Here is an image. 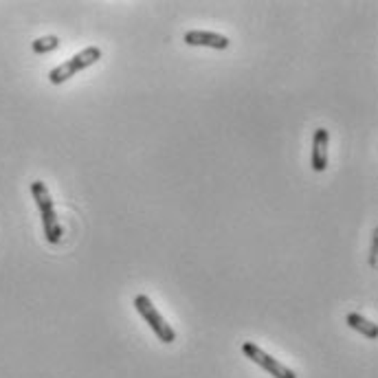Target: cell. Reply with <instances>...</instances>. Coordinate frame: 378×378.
Here are the masks:
<instances>
[{
  "instance_id": "3",
  "label": "cell",
  "mask_w": 378,
  "mask_h": 378,
  "mask_svg": "<svg viewBox=\"0 0 378 378\" xmlns=\"http://www.w3.org/2000/svg\"><path fill=\"white\" fill-rule=\"evenodd\" d=\"M242 352H244L246 358H251L253 363H257L262 370H266L275 378H297L295 372L290 370L288 365H284V363H280L278 358H273L271 354H266L264 350H262L259 345H255L251 341L242 343Z\"/></svg>"
},
{
  "instance_id": "5",
  "label": "cell",
  "mask_w": 378,
  "mask_h": 378,
  "mask_svg": "<svg viewBox=\"0 0 378 378\" xmlns=\"http://www.w3.org/2000/svg\"><path fill=\"white\" fill-rule=\"evenodd\" d=\"M328 167V130L317 128L312 135V169L324 172Z\"/></svg>"
},
{
  "instance_id": "10",
  "label": "cell",
  "mask_w": 378,
  "mask_h": 378,
  "mask_svg": "<svg viewBox=\"0 0 378 378\" xmlns=\"http://www.w3.org/2000/svg\"><path fill=\"white\" fill-rule=\"evenodd\" d=\"M376 246H378V231L372 234V253H370V266H376Z\"/></svg>"
},
{
  "instance_id": "4",
  "label": "cell",
  "mask_w": 378,
  "mask_h": 378,
  "mask_svg": "<svg viewBox=\"0 0 378 378\" xmlns=\"http://www.w3.org/2000/svg\"><path fill=\"white\" fill-rule=\"evenodd\" d=\"M183 42L189 47H209V49H218V51H225L231 45L227 36L213 33V31H187Z\"/></svg>"
},
{
  "instance_id": "1",
  "label": "cell",
  "mask_w": 378,
  "mask_h": 378,
  "mask_svg": "<svg viewBox=\"0 0 378 378\" xmlns=\"http://www.w3.org/2000/svg\"><path fill=\"white\" fill-rule=\"evenodd\" d=\"M97 60H101V49H97V47L84 49V51H80L77 55H73L70 60H66L64 64L55 66V68L49 73V82L55 84V86H57V84H64V82H68L70 77H75L80 70L93 66Z\"/></svg>"
},
{
  "instance_id": "8",
  "label": "cell",
  "mask_w": 378,
  "mask_h": 378,
  "mask_svg": "<svg viewBox=\"0 0 378 378\" xmlns=\"http://www.w3.org/2000/svg\"><path fill=\"white\" fill-rule=\"evenodd\" d=\"M31 194H33V200H36V205H38L40 213L55 209L53 200H51V194H49V189H47V185L42 183V181H33V183H31Z\"/></svg>"
},
{
  "instance_id": "2",
  "label": "cell",
  "mask_w": 378,
  "mask_h": 378,
  "mask_svg": "<svg viewBox=\"0 0 378 378\" xmlns=\"http://www.w3.org/2000/svg\"><path fill=\"white\" fill-rule=\"evenodd\" d=\"M135 308L139 310V315L145 319V322H148V326L152 328V332H154L163 343H174V341H176V332L172 330L169 324H165L163 315L154 308V303L150 301L148 295H137V297H135Z\"/></svg>"
},
{
  "instance_id": "6",
  "label": "cell",
  "mask_w": 378,
  "mask_h": 378,
  "mask_svg": "<svg viewBox=\"0 0 378 378\" xmlns=\"http://www.w3.org/2000/svg\"><path fill=\"white\" fill-rule=\"evenodd\" d=\"M345 324L350 326L352 330L361 332L363 337H368V339H376L378 337V326L374 322H370V319H365L363 315L358 312H350L345 317Z\"/></svg>"
},
{
  "instance_id": "7",
  "label": "cell",
  "mask_w": 378,
  "mask_h": 378,
  "mask_svg": "<svg viewBox=\"0 0 378 378\" xmlns=\"http://www.w3.org/2000/svg\"><path fill=\"white\" fill-rule=\"evenodd\" d=\"M42 227H45V236H47V240L51 244L60 242V238H62V225H60V220H57L55 209L42 213Z\"/></svg>"
},
{
  "instance_id": "9",
  "label": "cell",
  "mask_w": 378,
  "mask_h": 378,
  "mask_svg": "<svg viewBox=\"0 0 378 378\" xmlns=\"http://www.w3.org/2000/svg\"><path fill=\"white\" fill-rule=\"evenodd\" d=\"M57 47H60V38H57V36H47V38H38V40H33V45H31L33 53H38V55L51 53V51H55Z\"/></svg>"
}]
</instances>
